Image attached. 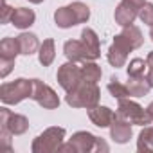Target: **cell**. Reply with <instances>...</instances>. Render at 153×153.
<instances>
[{"label": "cell", "instance_id": "obj_1", "mask_svg": "<svg viewBox=\"0 0 153 153\" xmlns=\"http://www.w3.org/2000/svg\"><path fill=\"white\" fill-rule=\"evenodd\" d=\"M29 130V121L22 114H15L9 108H0V148L11 151V137L24 135Z\"/></svg>", "mask_w": 153, "mask_h": 153}, {"label": "cell", "instance_id": "obj_2", "mask_svg": "<svg viewBox=\"0 0 153 153\" xmlns=\"http://www.w3.org/2000/svg\"><path fill=\"white\" fill-rule=\"evenodd\" d=\"M99 99H101V90L97 87V83H87V81H81L74 90L67 92L65 96V103L72 108H94L99 105Z\"/></svg>", "mask_w": 153, "mask_h": 153}, {"label": "cell", "instance_id": "obj_3", "mask_svg": "<svg viewBox=\"0 0 153 153\" xmlns=\"http://www.w3.org/2000/svg\"><path fill=\"white\" fill-rule=\"evenodd\" d=\"M63 153H90V151H108V146L90 131H76L70 140L59 148Z\"/></svg>", "mask_w": 153, "mask_h": 153}, {"label": "cell", "instance_id": "obj_4", "mask_svg": "<svg viewBox=\"0 0 153 153\" xmlns=\"http://www.w3.org/2000/svg\"><path fill=\"white\" fill-rule=\"evenodd\" d=\"M65 128L61 126H51L47 128L43 133H40L33 144H31V151L33 153H54L59 151V148L65 142Z\"/></svg>", "mask_w": 153, "mask_h": 153}, {"label": "cell", "instance_id": "obj_5", "mask_svg": "<svg viewBox=\"0 0 153 153\" xmlns=\"http://www.w3.org/2000/svg\"><path fill=\"white\" fill-rule=\"evenodd\" d=\"M33 94V79L18 78L11 83H4L0 87V101L4 105H18Z\"/></svg>", "mask_w": 153, "mask_h": 153}, {"label": "cell", "instance_id": "obj_6", "mask_svg": "<svg viewBox=\"0 0 153 153\" xmlns=\"http://www.w3.org/2000/svg\"><path fill=\"white\" fill-rule=\"evenodd\" d=\"M115 114L123 119H126L128 123L131 124H137V126H148L151 124V117L148 114L146 108H142L137 101H131L130 97L126 99H119V105H117V110Z\"/></svg>", "mask_w": 153, "mask_h": 153}, {"label": "cell", "instance_id": "obj_7", "mask_svg": "<svg viewBox=\"0 0 153 153\" xmlns=\"http://www.w3.org/2000/svg\"><path fill=\"white\" fill-rule=\"evenodd\" d=\"M56 79H58L59 87H61L65 92L74 90L76 87L83 81L81 67H78V63H76V61H67V63H63V65L58 68Z\"/></svg>", "mask_w": 153, "mask_h": 153}, {"label": "cell", "instance_id": "obj_8", "mask_svg": "<svg viewBox=\"0 0 153 153\" xmlns=\"http://www.w3.org/2000/svg\"><path fill=\"white\" fill-rule=\"evenodd\" d=\"M31 99L36 101L42 108L45 110H56L59 106V97L58 94L49 87L45 85L43 81L40 79H33V94H31Z\"/></svg>", "mask_w": 153, "mask_h": 153}, {"label": "cell", "instance_id": "obj_9", "mask_svg": "<svg viewBox=\"0 0 153 153\" xmlns=\"http://www.w3.org/2000/svg\"><path fill=\"white\" fill-rule=\"evenodd\" d=\"M133 51V47L124 40V36L119 33L115 38H114V42H112V45H110V49H108V52H106V59H108V63L112 65V67H115V68H121V67H124L126 65V59H128V54Z\"/></svg>", "mask_w": 153, "mask_h": 153}, {"label": "cell", "instance_id": "obj_10", "mask_svg": "<svg viewBox=\"0 0 153 153\" xmlns=\"http://www.w3.org/2000/svg\"><path fill=\"white\" fill-rule=\"evenodd\" d=\"M133 135V130H131V123H128L126 119L115 115L114 123L110 124V137L117 142V144H126Z\"/></svg>", "mask_w": 153, "mask_h": 153}, {"label": "cell", "instance_id": "obj_11", "mask_svg": "<svg viewBox=\"0 0 153 153\" xmlns=\"http://www.w3.org/2000/svg\"><path fill=\"white\" fill-rule=\"evenodd\" d=\"M115 115H117V114H115L112 108L101 106V105H97V106H94V108L88 110V119H90V123L96 124L97 128H110V124L114 123Z\"/></svg>", "mask_w": 153, "mask_h": 153}, {"label": "cell", "instance_id": "obj_12", "mask_svg": "<svg viewBox=\"0 0 153 153\" xmlns=\"http://www.w3.org/2000/svg\"><path fill=\"white\" fill-rule=\"evenodd\" d=\"M63 52H65V56H67L68 61L83 63V61H88V59H90L88 51H87V47L83 45L81 40H68V42H65Z\"/></svg>", "mask_w": 153, "mask_h": 153}, {"label": "cell", "instance_id": "obj_13", "mask_svg": "<svg viewBox=\"0 0 153 153\" xmlns=\"http://www.w3.org/2000/svg\"><path fill=\"white\" fill-rule=\"evenodd\" d=\"M114 18H115V24L121 25V27H126V25H131L135 22V18H139V9L133 7L131 4L128 2H123L115 7V13H114Z\"/></svg>", "mask_w": 153, "mask_h": 153}, {"label": "cell", "instance_id": "obj_14", "mask_svg": "<svg viewBox=\"0 0 153 153\" xmlns=\"http://www.w3.org/2000/svg\"><path fill=\"white\" fill-rule=\"evenodd\" d=\"M36 22V15L33 9H27V7H16L13 11V18H11V24L16 27V29H29L33 24Z\"/></svg>", "mask_w": 153, "mask_h": 153}, {"label": "cell", "instance_id": "obj_15", "mask_svg": "<svg viewBox=\"0 0 153 153\" xmlns=\"http://www.w3.org/2000/svg\"><path fill=\"white\" fill-rule=\"evenodd\" d=\"M81 42H83V45L87 47L90 59H97V58L101 56V45H99V38H97V34H96V31H94V29H90V27H85V29L81 31Z\"/></svg>", "mask_w": 153, "mask_h": 153}, {"label": "cell", "instance_id": "obj_16", "mask_svg": "<svg viewBox=\"0 0 153 153\" xmlns=\"http://www.w3.org/2000/svg\"><path fill=\"white\" fill-rule=\"evenodd\" d=\"M126 87L130 90V97H144L151 90V85H149L146 76H133V78H128Z\"/></svg>", "mask_w": 153, "mask_h": 153}, {"label": "cell", "instance_id": "obj_17", "mask_svg": "<svg viewBox=\"0 0 153 153\" xmlns=\"http://www.w3.org/2000/svg\"><path fill=\"white\" fill-rule=\"evenodd\" d=\"M18 38V43H20V52L22 56H31L34 52H38L40 49V42H38V36L34 33H22L16 36Z\"/></svg>", "mask_w": 153, "mask_h": 153}, {"label": "cell", "instance_id": "obj_18", "mask_svg": "<svg viewBox=\"0 0 153 153\" xmlns=\"http://www.w3.org/2000/svg\"><path fill=\"white\" fill-rule=\"evenodd\" d=\"M54 58H56V45H54V40H52V38H47V40H43V43H42L40 49H38V61H40L43 67H49V65H52Z\"/></svg>", "mask_w": 153, "mask_h": 153}, {"label": "cell", "instance_id": "obj_19", "mask_svg": "<svg viewBox=\"0 0 153 153\" xmlns=\"http://www.w3.org/2000/svg\"><path fill=\"white\" fill-rule=\"evenodd\" d=\"M81 76H83V81L87 83H97L103 76V70L96 63V59H88V61H83L81 65Z\"/></svg>", "mask_w": 153, "mask_h": 153}, {"label": "cell", "instance_id": "obj_20", "mask_svg": "<svg viewBox=\"0 0 153 153\" xmlns=\"http://www.w3.org/2000/svg\"><path fill=\"white\" fill-rule=\"evenodd\" d=\"M54 22L59 29H70L74 25H78L76 24V18L72 15V9L68 6H63V7H58L56 13H54Z\"/></svg>", "mask_w": 153, "mask_h": 153}, {"label": "cell", "instance_id": "obj_21", "mask_svg": "<svg viewBox=\"0 0 153 153\" xmlns=\"http://www.w3.org/2000/svg\"><path fill=\"white\" fill-rule=\"evenodd\" d=\"M22 54L20 52V43L18 38H4L0 42V58H9V59H16V56Z\"/></svg>", "mask_w": 153, "mask_h": 153}, {"label": "cell", "instance_id": "obj_22", "mask_svg": "<svg viewBox=\"0 0 153 153\" xmlns=\"http://www.w3.org/2000/svg\"><path fill=\"white\" fill-rule=\"evenodd\" d=\"M121 34L124 36V40L133 47V51L135 49H139L142 43H144V36H142V31L137 27V25H126V27H123V31H121Z\"/></svg>", "mask_w": 153, "mask_h": 153}, {"label": "cell", "instance_id": "obj_23", "mask_svg": "<svg viewBox=\"0 0 153 153\" xmlns=\"http://www.w3.org/2000/svg\"><path fill=\"white\" fill-rule=\"evenodd\" d=\"M137 149L140 153H149L153 151V126H144L139 133V139H137Z\"/></svg>", "mask_w": 153, "mask_h": 153}, {"label": "cell", "instance_id": "obj_24", "mask_svg": "<svg viewBox=\"0 0 153 153\" xmlns=\"http://www.w3.org/2000/svg\"><path fill=\"white\" fill-rule=\"evenodd\" d=\"M108 92L119 101V99H126V97H130V90H128V87L124 85V83H121V79L119 78H115V76H112L110 78V81H108Z\"/></svg>", "mask_w": 153, "mask_h": 153}, {"label": "cell", "instance_id": "obj_25", "mask_svg": "<svg viewBox=\"0 0 153 153\" xmlns=\"http://www.w3.org/2000/svg\"><path fill=\"white\" fill-rule=\"evenodd\" d=\"M68 7L72 9V15L76 18V24H85V22H88L90 9H88L87 4H83V2H72V4H68Z\"/></svg>", "mask_w": 153, "mask_h": 153}, {"label": "cell", "instance_id": "obj_26", "mask_svg": "<svg viewBox=\"0 0 153 153\" xmlns=\"http://www.w3.org/2000/svg\"><path fill=\"white\" fill-rule=\"evenodd\" d=\"M148 70V63L146 59L142 58H133L128 67H126V72H128V78H133V76H144V72Z\"/></svg>", "mask_w": 153, "mask_h": 153}, {"label": "cell", "instance_id": "obj_27", "mask_svg": "<svg viewBox=\"0 0 153 153\" xmlns=\"http://www.w3.org/2000/svg\"><path fill=\"white\" fill-rule=\"evenodd\" d=\"M139 18L144 25L148 27H153V4L151 2H146L140 9H139Z\"/></svg>", "mask_w": 153, "mask_h": 153}, {"label": "cell", "instance_id": "obj_28", "mask_svg": "<svg viewBox=\"0 0 153 153\" xmlns=\"http://www.w3.org/2000/svg\"><path fill=\"white\" fill-rule=\"evenodd\" d=\"M15 61L16 59H9V58H0V78H7L9 72L15 68Z\"/></svg>", "mask_w": 153, "mask_h": 153}, {"label": "cell", "instance_id": "obj_29", "mask_svg": "<svg viewBox=\"0 0 153 153\" xmlns=\"http://www.w3.org/2000/svg\"><path fill=\"white\" fill-rule=\"evenodd\" d=\"M13 7L6 2V0H4V7H2V18H0V22H2V24H9L11 22V18H13Z\"/></svg>", "mask_w": 153, "mask_h": 153}, {"label": "cell", "instance_id": "obj_30", "mask_svg": "<svg viewBox=\"0 0 153 153\" xmlns=\"http://www.w3.org/2000/svg\"><path fill=\"white\" fill-rule=\"evenodd\" d=\"M123 2H128V4H131L133 7H137V9H140L144 4H146V0H123Z\"/></svg>", "mask_w": 153, "mask_h": 153}, {"label": "cell", "instance_id": "obj_31", "mask_svg": "<svg viewBox=\"0 0 153 153\" xmlns=\"http://www.w3.org/2000/svg\"><path fill=\"white\" fill-rule=\"evenodd\" d=\"M146 63H148V68H153V51L146 56Z\"/></svg>", "mask_w": 153, "mask_h": 153}, {"label": "cell", "instance_id": "obj_32", "mask_svg": "<svg viewBox=\"0 0 153 153\" xmlns=\"http://www.w3.org/2000/svg\"><path fill=\"white\" fill-rule=\"evenodd\" d=\"M146 78H148V81H149V85H151V88H153V68H148Z\"/></svg>", "mask_w": 153, "mask_h": 153}, {"label": "cell", "instance_id": "obj_33", "mask_svg": "<svg viewBox=\"0 0 153 153\" xmlns=\"http://www.w3.org/2000/svg\"><path fill=\"white\" fill-rule=\"evenodd\" d=\"M146 110H148V114H149V117H151V121H153V101L148 105V108H146Z\"/></svg>", "mask_w": 153, "mask_h": 153}, {"label": "cell", "instance_id": "obj_34", "mask_svg": "<svg viewBox=\"0 0 153 153\" xmlns=\"http://www.w3.org/2000/svg\"><path fill=\"white\" fill-rule=\"evenodd\" d=\"M29 2H31V4H42L43 0H29Z\"/></svg>", "mask_w": 153, "mask_h": 153}, {"label": "cell", "instance_id": "obj_35", "mask_svg": "<svg viewBox=\"0 0 153 153\" xmlns=\"http://www.w3.org/2000/svg\"><path fill=\"white\" fill-rule=\"evenodd\" d=\"M149 38H151V42H153V27H149Z\"/></svg>", "mask_w": 153, "mask_h": 153}]
</instances>
